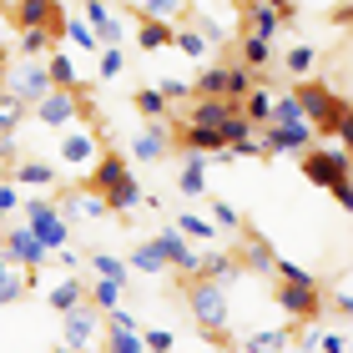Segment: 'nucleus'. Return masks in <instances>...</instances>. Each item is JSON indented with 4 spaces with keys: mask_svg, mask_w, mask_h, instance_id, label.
I'll return each mask as SVG.
<instances>
[{
    "mask_svg": "<svg viewBox=\"0 0 353 353\" xmlns=\"http://www.w3.org/2000/svg\"><path fill=\"white\" fill-rule=\"evenodd\" d=\"M187 308L192 318H197V328L212 339L217 348H228L232 343V298H228V283H217V278H187Z\"/></svg>",
    "mask_w": 353,
    "mask_h": 353,
    "instance_id": "f257e3e1",
    "label": "nucleus"
},
{
    "mask_svg": "<svg viewBox=\"0 0 353 353\" xmlns=\"http://www.w3.org/2000/svg\"><path fill=\"white\" fill-rule=\"evenodd\" d=\"M293 96H298V106H303V121H308L318 137H339L343 147H348V101H343L339 91H328L323 81H298Z\"/></svg>",
    "mask_w": 353,
    "mask_h": 353,
    "instance_id": "f03ea898",
    "label": "nucleus"
},
{
    "mask_svg": "<svg viewBox=\"0 0 353 353\" xmlns=\"http://www.w3.org/2000/svg\"><path fill=\"white\" fill-rule=\"evenodd\" d=\"M348 172H353V162H348V147L339 141V147H308L303 152V176H308L313 187H339V182H348Z\"/></svg>",
    "mask_w": 353,
    "mask_h": 353,
    "instance_id": "7ed1b4c3",
    "label": "nucleus"
},
{
    "mask_svg": "<svg viewBox=\"0 0 353 353\" xmlns=\"http://www.w3.org/2000/svg\"><path fill=\"white\" fill-rule=\"evenodd\" d=\"M30 111H36V121L46 126V132H66V126H76V121L86 117V101H81V91H61V86H51Z\"/></svg>",
    "mask_w": 353,
    "mask_h": 353,
    "instance_id": "20e7f679",
    "label": "nucleus"
},
{
    "mask_svg": "<svg viewBox=\"0 0 353 353\" xmlns=\"http://www.w3.org/2000/svg\"><path fill=\"white\" fill-rule=\"evenodd\" d=\"M258 81V71H248L243 61H232V66H207L197 76V96H228V101H243Z\"/></svg>",
    "mask_w": 353,
    "mask_h": 353,
    "instance_id": "39448f33",
    "label": "nucleus"
},
{
    "mask_svg": "<svg viewBox=\"0 0 353 353\" xmlns=\"http://www.w3.org/2000/svg\"><path fill=\"white\" fill-rule=\"evenodd\" d=\"M21 207H26V228L36 232L46 248H66V243H71V222L61 217V207H56V202L30 197V202H21Z\"/></svg>",
    "mask_w": 353,
    "mask_h": 353,
    "instance_id": "423d86ee",
    "label": "nucleus"
},
{
    "mask_svg": "<svg viewBox=\"0 0 353 353\" xmlns=\"http://www.w3.org/2000/svg\"><path fill=\"white\" fill-rule=\"evenodd\" d=\"M258 137H263V152L268 157H303L308 147H318V132L308 121H293V126L268 121V126H258Z\"/></svg>",
    "mask_w": 353,
    "mask_h": 353,
    "instance_id": "0eeeda50",
    "label": "nucleus"
},
{
    "mask_svg": "<svg viewBox=\"0 0 353 353\" xmlns=\"http://www.w3.org/2000/svg\"><path fill=\"white\" fill-rule=\"evenodd\" d=\"M96 339H101V313H96L91 303H76V308L61 313V343L71 353H91Z\"/></svg>",
    "mask_w": 353,
    "mask_h": 353,
    "instance_id": "6e6552de",
    "label": "nucleus"
},
{
    "mask_svg": "<svg viewBox=\"0 0 353 353\" xmlns=\"http://www.w3.org/2000/svg\"><path fill=\"white\" fill-rule=\"evenodd\" d=\"M272 298H278V308L288 318H298V323H308V318L323 313V288H318V278H308V283H278Z\"/></svg>",
    "mask_w": 353,
    "mask_h": 353,
    "instance_id": "1a4fd4ad",
    "label": "nucleus"
},
{
    "mask_svg": "<svg viewBox=\"0 0 353 353\" xmlns=\"http://www.w3.org/2000/svg\"><path fill=\"white\" fill-rule=\"evenodd\" d=\"M0 86H6L10 96H21V101H26V111H30V106H36L46 91H51V71H46V61H21L15 71H6V76H0Z\"/></svg>",
    "mask_w": 353,
    "mask_h": 353,
    "instance_id": "9d476101",
    "label": "nucleus"
},
{
    "mask_svg": "<svg viewBox=\"0 0 353 353\" xmlns=\"http://www.w3.org/2000/svg\"><path fill=\"white\" fill-rule=\"evenodd\" d=\"M0 243H6L0 252H6V258H10L15 268H30V272H41L46 263H51V248H46L41 237L26 228V222H21V228H10L6 237H0Z\"/></svg>",
    "mask_w": 353,
    "mask_h": 353,
    "instance_id": "9b49d317",
    "label": "nucleus"
},
{
    "mask_svg": "<svg viewBox=\"0 0 353 353\" xmlns=\"http://www.w3.org/2000/svg\"><path fill=\"white\" fill-rule=\"evenodd\" d=\"M56 157L61 162H71V167H91L96 157H101V137L91 132V126H66V132H61V141H56Z\"/></svg>",
    "mask_w": 353,
    "mask_h": 353,
    "instance_id": "f8f14e48",
    "label": "nucleus"
},
{
    "mask_svg": "<svg viewBox=\"0 0 353 353\" xmlns=\"http://www.w3.org/2000/svg\"><path fill=\"white\" fill-rule=\"evenodd\" d=\"M10 21L15 26H41V30H51V36H56V30H61V0H10Z\"/></svg>",
    "mask_w": 353,
    "mask_h": 353,
    "instance_id": "ddd939ff",
    "label": "nucleus"
},
{
    "mask_svg": "<svg viewBox=\"0 0 353 353\" xmlns=\"http://www.w3.org/2000/svg\"><path fill=\"white\" fill-rule=\"evenodd\" d=\"M152 243H157V252L167 258V268H172V272H182V278H197V248H192V243H187V237L176 232V228L157 232Z\"/></svg>",
    "mask_w": 353,
    "mask_h": 353,
    "instance_id": "4468645a",
    "label": "nucleus"
},
{
    "mask_svg": "<svg viewBox=\"0 0 353 353\" xmlns=\"http://www.w3.org/2000/svg\"><path fill=\"white\" fill-rule=\"evenodd\" d=\"M228 117H237V101H228V96H192V111H187L192 126H212V132H222Z\"/></svg>",
    "mask_w": 353,
    "mask_h": 353,
    "instance_id": "2eb2a0df",
    "label": "nucleus"
},
{
    "mask_svg": "<svg viewBox=\"0 0 353 353\" xmlns=\"http://www.w3.org/2000/svg\"><path fill=\"white\" fill-rule=\"evenodd\" d=\"M86 26L96 30V41H101V46H117L126 36V21L117 10H106V0H86Z\"/></svg>",
    "mask_w": 353,
    "mask_h": 353,
    "instance_id": "dca6fc26",
    "label": "nucleus"
},
{
    "mask_svg": "<svg viewBox=\"0 0 353 353\" xmlns=\"http://www.w3.org/2000/svg\"><path fill=\"white\" fill-rule=\"evenodd\" d=\"M167 152H172V137L162 132V121H147L132 137V157H137V162H162Z\"/></svg>",
    "mask_w": 353,
    "mask_h": 353,
    "instance_id": "f3484780",
    "label": "nucleus"
},
{
    "mask_svg": "<svg viewBox=\"0 0 353 353\" xmlns=\"http://www.w3.org/2000/svg\"><path fill=\"white\" fill-rule=\"evenodd\" d=\"M10 182L15 187H51L56 182V167L51 162H41V157H26V162H10Z\"/></svg>",
    "mask_w": 353,
    "mask_h": 353,
    "instance_id": "a211bd4d",
    "label": "nucleus"
},
{
    "mask_svg": "<svg viewBox=\"0 0 353 353\" xmlns=\"http://www.w3.org/2000/svg\"><path fill=\"white\" fill-rule=\"evenodd\" d=\"M237 252H222V248H212V252H197V278H217V283H232L237 278Z\"/></svg>",
    "mask_w": 353,
    "mask_h": 353,
    "instance_id": "6ab92c4d",
    "label": "nucleus"
},
{
    "mask_svg": "<svg viewBox=\"0 0 353 353\" xmlns=\"http://www.w3.org/2000/svg\"><path fill=\"white\" fill-rule=\"evenodd\" d=\"M172 228H176V232H182V237H187V243H222V228H217V222H212V217H202V212H197V207H192V212H182V217H176V222H172Z\"/></svg>",
    "mask_w": 353,
    "mask_h": 353,
    "instance_id": "aec40b11",
    "label": "nucleus"
},
{
    "mask_svg": "<svg viewBox=\"0 0 353 353\" xmlns=\"http://www.w3.org/2000/svg\"><path fill=\"white\" fill-rule=\"evenodd\" d=\"M101 202H106V212H132V207L141 202V182L126 172V176H117V182L101 192Z\"/></svg>",
    "mask_w": 353,
    "mask_h": 353,
    "instance_id": "412c9836",
    "label": "nucleus"
},
{
    "mask_svg": "<svg viewBox=\"0 0 353 353\" xmlns=\"http://www.w3.org/2000/svg\"><path fill=\"white\" fill-rule=\"evenodd\" d=\"M272 258H278V252H272V243L263 232H248V243H243V258H237V268H248V272H272Z\"/></svg>",
    "mask_w": 353,
    "mask_h": 353,
    "instance_id": "4be33fe9",
    "label": "nucleus"
},
{
    "mask_svg": "<svg viewBox=\"0 0 353 353\" xmlns=\"http://www.w3.org/2000/svg\"><path fill=\"white\" fill-rule=\"evenodd\" d=\"M237 61H243L248 71H263L272 61V41L268 36H252V30H237Z\"/></svg>",
    "mask_w": 353,
    "mask_h": 353,
    "instance_id": "5701e85b",
    "label": "nucleus"
},
{
    "mask_svg": "<svg viewBox=\"0 0 353 353\" xmlns=\"http://www.w3.org/2000/svg\"><path fill=\"white\" fill-rule=\"evenodd\" d=\"M172 51H182L187 61H207V56H212V41H207L202 30H192L187 21H176V30H172Z\"/></svg>",
    "mask_w": 353,
    "mask_h": 353,
    "instance_id": "b1692460",
    "label": "nucleus"
},
{
    "mask_svg": "<svg viewBox=\"0 0 353 353\" xmlns=\"http://www.w3.org/2000/svg\"><path fill=\"white\" fill-rule=\"evenodd\" d=\"M293 348V328H258L243 339V353H288Z\"/></svg>",
    "mask_w": 353,
    "mask_h": 353,
    "instance_id": "393cba45",
    "label": "nucleus"
},
{
    "mask_svg": "<svg viewBox=\"0 0 353 353\" xmlns=\"http://www.w3.org/2000/svg\"><path fill=\"white\" fill-rule=\"evenodd\" d=\"M176 192H182V197H202V192H207V162H202V152H187L182 172H176Z\"/></svg>",
    "mask_w": 353,
    "mask_h": 353,
    "instance_id": "a878e982",
    "label": "nucleus"
},
{
    "mask_svg": "<svg viewBox=\"0 0 353 353\" xmlns=\"http://www.w3.org/2000/svg\"><path fill=\"white\" fill-rule=\"evenodd\" d=\"M15 51H21V61H46L56 51V36H51V30H41V26H26L21 41H15Z\"/></svg>",
    "mask_w": 353,
    "mask_h": 353,
    "instance_id": "bb28decb",
    "label": "nucleus"
},
{
    "mask_svg": "<svg viewBox=\"0 0 353 353\" xmlns=\"http://www.w3.org/2000/svg\"><path fill=\"white\" fill-rule=\"evenodd\" d=\"M126 172H132V167H126L117 152H101V157L91 162V182H86V187H91V192H106V187L117 182V176H126Z\"/></svg>",
    "mask_w": 353,
    "mask_h": 353,
    "instance_id": "cd10ccee",
    "label": "nucleus"
},
{
    "mask_svg": "<svg viewBox=\"0 0 353 353\" xmlns=\"http://www.w3.org/2000/svg\"><path fill=\"white\" fill-rule=\"evenodd\" d=\"M176 141H182L187 152H222V132H212V126H192V121L176 126Z\"/></svg>",
    "mask_w": 353,
    "mask_h": 353,
    "instance_id": "c85d7f7f",
    "label": "nucleus"
},
{
    "mask_svg": "<svg viewBox=\"0 0 353 353\" xmlns=\"http://www.w3.org/2000/svg\"><path fill=\"white\" fill-rule=\"evenodd\" d=\"M46 303H51L56 313H66V308H76V303H86V283L76 278V272H66V278H61L51 293H46Z\"/></svg>",
    "mask_w": 353,
    "mask_h": 353,
    "instance_id": "c756f323",
    "label": "nucleus"
},
{
    "mask_svg": "<svg viewBox=\"0 0 353 353\" xmlns=\"http://www.w3.org/2000/svg\"><path fill=\"white\" fill-rule=\"evenodd\" d=\"M46 71H51V86H61V91H81L76 61H71L66 51H51V56H46Z\"/></svg>",
    "mask_w": 353,
    "mask_h": 353,
    "instance_id": "7c9ffc66",
    "label": "nucleus"
},
{
    "mask_svg": "<svg viewBox=\"0 0 353 353\" xmlns=\"http://www.w3.org/2000/svg\"><path fill=\"white\" fill-rule=\"evenodd\" d=\"M172 21H141L137 26V46L141 51H172Z\"/></svg>",
    "mask_w": 353,
    "mask_h": 353,
    "instance_id": "2f4dec72",
    "label": "nucleus"
},
{
    "mask_svg": "<svg viewBox=\"0 0 353 353\" xmlns=\"http://www.w3.org/2000/svg\"><path fill=\"white\" fill-rule=\"evenodd\" d=\"M126 268L141 272V278H157V272H167V258L157 252V243H137L132 258H126Z\"/></svg>",
    "mask_w": 353,
    "mask_h": 353,
    "instance_id": "473e14b6",
    "label": "nucleus"
},
{
    "mask_svg": "<svg viewBox=\"0 0 353 353\" xmlns=\"http://www.w3.org/2000/svg\"><path fill=\"white\" fill-rule=\"evenodd\" d=\"M30 288H36V272H30V268H26V272H15V268H10L6 278H0V308H10V303H21V298L30 293Z\"/></svg>",
    "mask_w": 353,
    "mask_h": 353,
    "instance_id": "72a5a7b5",
    "label": "nucleus"
},
{
    "mask_svg": "<svg viewBox=\"0 0 353 353\" xmlns=\"http://www.w3.org/2000/svg\"><path fill=\"white\" fill-rule=\"evenodd\" d=\"M91 272L96 278H111V283H132V268H126V258H117V252H91Z\"/></svg>",
    "mask_w": 353,
    "mask_h": 353,
    "instance_id": "f704fd0d",
    "label": "nucleus"
},
{
    "mask_svg": "<svg viewBox=\"0 0 353 353\" xmlns=\"http://www.w3.org/2000/svg\"><path fill=\"white\" fill-rule=\"evenodd\" d=\"M132 106H137V117H147V121H167V96L157 91V86H141L137 96H132Z\"/></svg>",
    "mask_w": 353,
    "mask_h": 353,
    "instance_id": "c9c22d12",
    "label": "nucleus"
},
{
    "mask_svg": "<svg viewBox=\"0 0 353 353\" xmlns=\"http://www.w3.org/2000/svg\"><path fill=\"white\" fill-rule=\"evenodd\" d=\"M137 10H141V21H182L187 15V0H137Z\"/></svg>",
    "mask_w": 353,
    "mask_h": 353,
    "instance_id": "e433bc0d",
    "label": "nucleus"
},
{
    "mask_svg": "<svg viewBox=\"0 0 353 353\" xmlns=\"http://www.w3.org/2000/svg\"><path fill=\"white\" fill-rule=\"evenodd\" d=\"M268 121H278V126H293V121H303L298 96H293V91H278V96H272V106H268ZM268 121H263V126H268Z\"/></svg>",
    "mask_w": 353,
    "mask_h": 353,
    "instance_id": "4c0bfd02",
    "label": "nucleus"
},
{
    "mask_svg": "<svg viewBox=\"0 0 353 353\" xmlns=\"http://www.w3.org/2000/svg\"><path fill=\"white\" fill-rule=\"evenodd\" d=\"M86 303H91L96 313L117 308V303H121V283H111V278H96V283H86Z\"/></svg>",
    "mask_w": 353,
    "mask_h": 353,
    "instance_id": "58836bf2",
    "label": "nucleus"
},
{
    "mask_svg": "<svg viewBox=\"0 0 353 353\" xmlns=\"http://www.w3.org/2000/svg\"><path fill=\"white\" fill-rule=\"evenodd\" d=\"M313 66H318V51H313L308 41H303V46H293V51L283 56V71H288V76H298V81H303V76H308Z\"/></svg>",
    "mask_w": 353,
    "mask_h": 353,
    "instance_id": "ea45409f",
    "label": "nucleus"
},
{
    "mask_svg": "<svg viewBox=\"0 0 353 353\" xmlns=\"http://www.w3.org/2000/svg\"><path fill=\"white\" fill-rule=\"evenodd\" d=\"M268 106H272V91H258V86H252L243 101H237V111H243L252 126H263V121H268Z\"/></svg>",
    "mask_w": 353,
    "mask_h": 353,
    "instance_id": "a19ab883",
    "label": "nucleus"
},
{
    "mask_svg": "<svg viewBox=\"0 0 353 353\" xmlns=\"http://www.w3.org/2000/svg\"><path fill=\"white\" fill-rule=\"evenodd\" d=\"M61 30H66V41L76 46V51H101V41H96V30L86 21H61Z\"/></svg>",
    "mask_w": 353,
    "mask_h": 353,
    "instance_id": "79ce46f5",
    "label": "nucleus"
},
{
    "mask_svg": "<svg viewBox=\"0 0 353 353\" xmlns=\"http://www.w3.org/2000/svg\"><path fill=\"white\" fill-rule=\"evenodd\" d=\"M21 117H26V101L0 86V132H15V126H21Z\"/></svg>",
    "mask_w": 353,
    "mask_h": 353,
    "instance_id": "37998d69",
    "label": "nucleus"
},
{
    "mask_svg": "<svg viewBox=\"0 0 353 353\" xmlns=\"http://www.w3.org/2000/svg\"><path fill=\"white\" fill-rule=\"evenodd\" d=\"M121 66H126V61H121L117 46H101V51H96V76H101V81H117Z\"/></svg>",
    "mask_w": 353,
    "mask_h": 353,
    "instance_id": "c03bdc74",
    "label": "nucleus"
},
{
    "mask_svg": "<svg viewBox=\"0 0 353 353\" xmlns=\"http://www.w3.org/2000/svg\"><path fill=\"white\" fill-rule=\"evenodd\" d=\"M212 222L222 232H248V222H243V212H237L232 202H212Z\"/></svg>",
    "mask_w": 353,
    "mask_h": 353,
    "instance_id": "a18cd8bd",
    "label": "nucleus"
},
{
    "mask_svg": "<svg viewBox=\"0 0 353 353\" xmlns=\"http://www.w3.org/2000/svg\"><path fill=\"white\" fill-rule=\"evenodd\" d=\"M106 353H147V348H141V333H117V328H106Z\"/></svg>",
    "mask_w": 353,
    "mask_h": 353,
    "instance_id": "49530a36",
    "label": "nucleus"
},
{
    "mask_svg": "<svg viewBox=\"0 0 353 353\" xmlns=\"http://www.w3.org/2000/svg\"><path fill=\"white\" fill-rule=\"evenodd\" d=\"M268 278H283V283H308L313 272L308 268H298V263H288V258H272V272Z\"/></svg>",
    "mask_w": 353,
    "mask_h": 353,
    "instance_id": "de8ad7c7",
    "label": "nucleus"
},
{
    "mask_svg": "<svg viewBox=\"0 0 353 353\" xmlns=\"http://www.w3.org/2000/svg\"><path fill=\"white\" fill-rule=\"evenodd\" d=\"M228 152H232V157H268V152H263V137H258V126H252L248 137H237Z\"/></svg>",
    "mask_w": 353,
    "mask_h": 353,
    "instance_id": "09e8293b",
    "label": "nucleus"
},
{
    "mask_svg": "<svg viewBox=\"0 0 353 353\" xmlns=\"http://www.w3.org/2000/svg\"><path fill=\"white\" fill-rule=\"evenodd\" d=\"M157 91H162L167 101H187V96H192V81H182V76H162V81H157Z\"/></svg>",
    "mask_w": 353,
    "mask_h": 353,
    "instance_id": "8fccbe9b",
    "label": "nucleus"
},
{
    "mask_svg": "<svg viewBox=\"0 0 353 353\" xmlns=\"http://www.w3.org/2000/svg\"><path fill=\"white\" fill-rule=\"evenodd\" d=\"M141 348H147V353H172V333H167V328L141 333Z\"/></svg>",
    "mask_w": 353,
    "mask_h": 353,
    "instance_id": "3c124183",
    "label": "nucleus"
},
{
    "mask_svg": "<svg viewBox=\"0 0 353 353\" xmlns=\"http://www.w3.org/2000/svg\"><path fill=\"white\" fill-rule=\"evenodd\" d=\"M318 353H348V333H318Z\"/></svg>",
    "mask_w": 353,
    "mask_h": 353,
    "instance_id": "603ef678",
    "label": "nucleus"
},
{
    "mask_svg": "<svg viewBox=\"0 0 353 353\" xmlns=\"http://www.w3.org/2000/svg\"><path fill=\"white\" fill-rule=\"evenodd\" d=\"M51 263L66 268V272H81V252H76V248H51Z\"/></svg>",
    "mask_w": 353,
    "mask_h": 353,
    "instance_id": "864d4df0",
    "label": "nucleus"
},
{
    "mask_svg": "<svg viewBox=\"0 0 353 353\" xmlns=\"http://www.w3.org/2000/svg\"><path fill=\"white\" fill-rule=\"evenodd\" d=\"M10 207H21V192H15V182H0V222L10 217Z\"/></svg>",
    "mask_w": 353,
    "mask_h": 353,
    "instance_id": "5fc2aeb1",
    "label": "nucleus"
},
{
    "mask_svg": "<svg viewBox=\"0 0 353 353\" xmlns=\"http://www.w3.org/2000/svg\"><path fill=\"white\" fill-rule=\"evenodd\" d=\"M328 303H333V313H339L343 323H348V313H353V298H348V288H333V293H328Z\"/></svg>",
    "mask_w": 353,
    "mask_h": 353,
    "instance_id": "6e6d98bb",
    "label": "nucleus"
},
{
    "mask_svg": "<svg viewBox=\"0 0 353 353\" xmlns=\"http://www.w3.org/2000/svg\"><path fill=\"white\" fill-rule=\"evenodd\" d=\"M318 333H323V328H318V323H308V328H303V333H298V343H303V348H308V353H318Z\"/></svg>",
    "mask_w": 353,
    "mask_h": 353,
    "instance_id": "4d7b16f0",
    "label": "nucleus"
},
{
    "mask_svg": "<svg viewBox=\"0 0 353 353\" xmlns=\"http://www.w3.org/2000/svg\"><path fill=\"white\" fill-rule=\"evenodd\" d=\"M348 15H353V6H348V0H339V6H333V26L348 30Z\"/></svg>",
    "mask_w": 353,
    "mask_h": 353,
    "instance_id": "13d9d810",
    "label": "nucleus"
},
{
    "mask_svg": "<svg viewBox=\"0 0 353 353\" xmlns=\"http://www.w3.org/2000/svg\"><path fill=\"white\" fill-rule=\"evenodd\" d=\"M333 197H339V207L348 212V207H353V182H339V187H333Z\"/></svg>",
    "mask_w": 353,
    "mask_h": 353,
    "instance_id": "bf43d9fd",
    "label": "nucleus"
},
{
    "mask_svg": "<svg viewBox=\"0 0 353 353\" xmlns=\"http://www.w3.org/2000/svg\"><path fill=\"white\" fill-rule=\"evenodd\" d=\"M10 71V51H6V41H0V76Z\"/></svg>",
    "mask_w": 353,
    "mask_h": 353,
    "instance_id": "052dcab7",
    "label": "nucleus"
},
{
    "mask_svg": "<svg viewBox=\"0 0 353 353\" xmlns=\"http://www.w3.org/2000/svg\"><path fill=\"white\" fill-rule=\"evenodd\" d=\"M0 182H10V162H6V157H0Z\"/></svg>",
    "mask_w": 353,
    "mask_h": 353,
    "instance_id": "680f3d73",
    "label": "nucleus"
},
{
    "mask_svg": "<svg viewBox=\"0 0 353 353\" xmlns=\"http://www.w3.org/2000/svg\"><path fill=\"white\" fill-rule=\"evenodd\" d=\"M10 268H15V263L6 258V252H0V278H6V272H10Z\"/></svg>",
    "mask_w": 353,
    "mask_h": 353,
    "instance_id": "e2e57ef3",
    "label": "nucleus"
},
{
    "mask_svg": "<svg viewBox=\"0 0 353 353\" xmlns=\"http://www.w3.org/2000/svg\"><path fill=\"white\" fill-rule=\"evenodd\" d=\"M51 353H71V348H66V343H61V348H51Z\"/></svg>",
    "mask_w": 353,
    "mask_h": 353,
    "instance_id": "0e129e2a",
    "label": "nucleus"
},
{
    "mask_svg": "<svg viewBox=\"0 0 353 353\" xmlns=\"http://www.w3.org/2000/svg\"><path fill=\"white\" fill-rule=\"evenodd\" d=\"M0 15H6V0H0Z\"/></svg>",
    "mask_w": 353,
    "mask_h": 353,
    "instance_id": "69168bd1",
    "label": "nucleus"
}]
</instances>
